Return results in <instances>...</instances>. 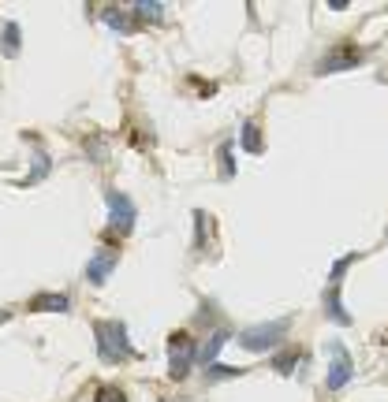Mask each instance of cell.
<instances>
[{
  "instance_id": "11",
  "label": "cell",
  "mask_w": 388,
  "mask_h": 402,
  "mask_svg": "<svg viewBox=\"0 0 388 402\" xmlns=\"http://www.w3.org/2000/svg\"><path fill=\"white\" fill-rule=\"evenodd\" d=\"M302 354H295V350H291V354H277V361H272V368H277V373H284V376H291L295 373V361H299Z\"/></svg>"
},
{
  "instance_id": "7",
  "label": "cell",
  "mask_w": 388,
  "mask_h": 402,
  "mask_svg": "<svg viewBox=\"0 0 388 402\" xmlns=\"http://www.w3.org/2000/svg\"><path fill=\"white\" fill-rule=\"evenodd\" d=\"M112 264H116V249H112V254H105V249H101V254H97V257L90 261L86 279L93 283V287H97V283H105V279H108V272H112Z\"/></svg>"
},
{
  "instance_id": "15",
  "label": "cell",
  "mask_w": 388,
  "mask_h": 402,
  "mask_svg": "<svg viewBox=\"0 0 388 402\" xmlns=\"http://www.w3.org/2000/svg\"><path fill=\"white\" fill-rule=\"evenodd\" d=\"M97 402H127V395L120 388H101L97 391Z\"/></svg>"
},
{
  "instance_id": "10",
  "label": "cell",
  "mask_w": 388,
  "mask_h": 402,
  "mask_svg": "<svg viewBox=\"0 0 388 402\" xmlns=\"http://www.w3.org/2000/svg\"><path fill=\"white\" fill-rule=\"evenodd\" d=\"M30 309H53V313H68L71 302L63 294H38L34 302H30Z\"/></svg>"
},
{
  "instance_id": "1",
  "label": "cell",
  "mask_w": 388,
  "mask_h": 402,
  "mask_svg": "<svg viewBox=\"0 0 388 402\" xmlns=\"http://www.w3.org/2000/svg\"><path fill=\"white\" fill-rule=\"evenodd\" d=\"M93 335H97V354H101L108 365H120L127 358H135V346H131V339H127L123 324H116V321H97L93 324Z\"/></svg>"
},
{
  "instance_id": "8",
  "label": "cell",
  "mask_w": 388,
  "mask_h": 402,
  "mask_svg": "<svg viewBox=\"0 0 388 402\" xmlns=\"http://www.w3.org/2000/svg\"><path fill=\"white\" fill-rule=\"evenodd\" d=\"M224 343H228V331H224V328H217L213 335H209V343L198 350V365H213V358H217V350L224 346Z\"/></svg>"
},
{
  "instance_id": "14",
  "label": "cell",
  "mask_w": 388,
  "mask_h": 402,
  "mask_svg": "<svg viewBox=\"0 0 388 402\" xmlns=\"http://www.w3.org/2000/svg\"><path fill=\"white\" fill-rule=\"evenodd\" d=\"M135 11H142V15H150V19H157V15H165V4H160V0H138Z\"/></svg>"
},
{
  "instance_id": "4",
  "label": "cell",
  "mask_w": 388,
  "mask_h": 402,
  "mask_svg": "<svg viewBox=\"0 0 388 402\" xmlns=\"http://www.w3.org/2000/svg\"><path fill=\"white\" fill-rule=\"evenodd\" d=\"M108 224L112 227H116L120 234H127V231H131L135 227V205H131V197H127V194H120V190H108Z\"/></svg>"
},
{
  "instance_id": "13",
  "label": "cell",
  "mask_w": 388,
  "mask_h": 402,
  "mask_svg": "<svg viewBox=\"0 0 388 402\" xmlns=\"http://www.w3.org/2000/svg\"><path fill=\"white\" fill-rule=\"evenodd\" d=\"M15 48H19V26H15V23H4V53L11 56Z\"/></svg>"
},
{
  "instance_id": "3",
  "label": "cell",
  "mask_w": 388,
  "mask_h": 402,
  "mask_svg": "<svg viewBox=\"0 0 388 402\" xmlns=\"http://www.w3.org/2000/svg\"><path fill=\"white\" fill-rule=\"evenodd\" d=\"M284 331H287V324L284 321H269V324H254V328H247L239 335V343L247 346V350H269V346H277L280 339H284Z\"/></svg>"
},
{
  "instance_id": "6",
  "label": "cell",
  "mask_w": 388,
  "mask_h": 402,
  "mask_svg": "<svg viewBox=\"0 0 388 402\" xmlns=\"http://www.w3.org/2000/svg\"><path fill=\"white\" fill-rule=\"evenodd\" d=\"M359 60H362L359 48H336V53H329L325 60H321L317 71H321V75H329V71H340V67H354Z\"/></svg>"
},
{
  "instance_id": "17",
  "label": "cell",
  "mask_w": 388,
  "mask_h": 402,
  "mask_svg": "<svg viewBox=\"0 0 388 402\" xmlns=\"http://www.w3.org/2000/svg\"><path fill=\"white\" fill-rule=\"evenodd\" d=\"M220 376H235V368H220V365L209 368V380H220Z\"/></svg>"
},
{
  "instance_id": "9",
  "label": "cell",
  "mask_w": 388,
  "mask_h": 402,
  "mask_svg": "<svg viewBox=\"0 0 388 402\" xmlns=\"http://www.w3.org/2000/svg\"><path fill=\"white\" fill-rule=\"evenodd\" d=\"M101 19H105L112 30H116V34H131V30H135V19H131V15H123L120 8H105Z\"/></svg>"
},
{
  "instance_id": "5",
  "label": "cell",
  "mask_w": 388,
  "mask_h": 402,
  "mask_svg": "<svg viewBox=\"0 0 388 402\" xmlns=\"http://www.w3.org/2000/svg\"><path fill=\"white\" fill-rule=\"evenodd\" d=\"M329 354H332V365H329V388L332 391H340L344 383L351 380V373H354V365H351V354L340 343H329Z\"/></svg>"
},
{
  "instance_id": "2",
  "label": "cell",
  "mask_w": 388,
  "mask_h": 402,
  "mask_svg": "<svg viewBox=\"0 0 388 402\" xmlns=\"http://www.w3.org/2000/svg\"><path fill=\"white\" fill-rule=\"evenodd\" d=\"M168 373H172V380H183L187 373H190V365L198 361V346H194V339L187 331H175L172 339H168Z\"/></svg>"
},
{
  "instance_id": "16",
  "label": "cell",
  "mask_w": 388,
  "mask_h": 402,
  "mask_svg": "<svg viewBox=\"0 0 388 402\" xmlns=\"http://www.w3.org/2000/svg\"><path fill=\"white\" fill-rule=\"evenodd\" d=\"M220 160H224V172L235 175V164H232V145H224V149H220Z\"/></svg>"
},
{
  "instance_id": "12",
  "label": "cell",
  "mask_w": 388,
  "mask_h": 402,
  "mask_svg": "<svg viewBox=\"0 0 388 402\" xmlns=\"http://www.w3.org/2000/svg\"><path fill=\"white\" fill-rule=\"evenodd\" d=\"M242 145H247L250 153H257V149H262V142H257V127H254V120H250V123H242Z\"/></svg>"
}]
</instances>
